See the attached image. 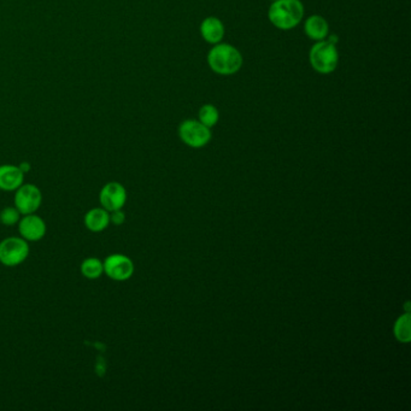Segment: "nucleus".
<instances>
[{
  "mask_svg": "<svg viewBox=\"0 0 411 411\" xmlns=\"http://www.w3.org/2000/svg\"><path fill=\"white\" fill-rule=\"evenodd\" d=\"M304 16V6L300 0H275L268 11L269 21L276 28L288 30L299 25Z\"/></svg>",
  "mask_w": 411,
  "mask_h": 411,
  "instance_id": "nucleus-1",
  "label": "nucleus"
},
{
  "mask_svg": "<svg viewBox=\"0 0 411 411\" xmlns=\"http://www.w3.org/2000/svg\"><path fill=\"white\" fill-rule=\"evenodd\" d=\"M208 63L215 73L220 75H233L238 73L243 65V56L238 48L229 43H216L208 55Z\"/></svg>",
  "mask_w": 411,
  "mask_h": 411,
  "instance_id": "nucleus-2",
  "label": "nucleus"
},
{
  "mask_svg": "<svg viewBox=\"0 0 411 411\" xmlns=\"http://www.w3.org/2000/svg\"><path fill=\"white\" fill-rule=\"evenodd\" d=\"M310 63L317 73L330 74L337 69L339 53L335 43L330 41H317L310 50Z\"/></svg>",
  "mask_w": 411,
  "mask_h": 411,
  "instance_id": "nucleus-3",
  "label": "nucleus"
},
{
  "mask_svg": "<svg viewBox=\"0 0 411 411\" xmlns=\"http://www.w3.org/2000/svg\"><path fill=\"white\" fill-rule=\"evenodd\" d=\"M29 245L23 238L10 236L0 243V263L5 267H18L29 256Z\"/></svg>",
  "mask_w": 411,
  "mask_h": 411,
  "instance_id": "nucleus-4",
  "label": "nucleus"
},
{
  "mask_svg": "<svg viewBox=\"0 0 411 411\" xmlns=\"http://www.w3.org/2000/svg\"><path fill=\"white\" fill-rule=\"evenodd\" d=\"M15 208L20 214H35L43 203V194L35 184H22L15 191Z\"/></svg>",
  "mask_w": 411,
  "mask_h": 411,
  "instance_id": "nucleus-5",
  "label": "nucleus"
},
{
  "mask_svg": "<svg viewBox=\"0 0 411 411\" xmlns=\"http://www.w3.org/2000/svg\"><path fill=\"white\" fill-rule=\"evenodd\" d=\"M179 135L186 145L199 149L211 140L209 127L196 120L184 121L179 127Z\"/></svg>",
  "mask_w": 411,
  "mask_h": 411,
  "instance_id": "nucleus-6",
  "label": "nucleus"
},
{
  "mask_svg": "<svg viewBox=\"0 0 411 411\" xmlns=\"http://www.w3.org/2000/svg\"><path fill=\"white\" fill-rule=\"evenodd\" d=\"M104 273L115 281H126L132 278L134 264L130 258L121 253H114L103 262Z\"/></svg>",
  "mask_w": 411,
  "mask_h": 411,
  "instance_id": "nucleus-7",
  "label": "nucleus"
},
{
  "mask_svg": "<svg viewBox=\"0 0 411 411\" xmlns=\"http://www.w3.org/2000/svg\"><path fill=\"white\" fill-rule=\"evenodd\" d=\"M99 201L102 208L109 213L121 210L127 201V191L119 182H109L99 193Z\"/></svg>",
  "mask_w": 411,
  "mask_h": 411,
  "instance_id": "nucleus-8",
  "label": "nucleus"
},
{
  "mask_svg": "<svg viewBox=\"0 0 411 411\" xmlns=\"http://www.w3.org/2000/svg\"><path fill=\"white\" fill-rule=\"evenodd\" d=\"M18 231L23 239L35 243L46 234V223L36 215H25L18 222Z\"/></svg>",
  "mask_w": 411,
  "mask_h": 411,
  "instance_id": "nucleus-9",
  "label": "nucleus"
},
{
  "mask_svg": "<svg viewBox=\"0 0 411 411\" xmlns=\"http://www.w3.org/2000/svg\"><path fill=\"white\" fill-rule=\"evenodd\" d=\"M25 173L16 166H0V189L4 192H13L23 184Z\"/></svg>",
  "mask_w": 411,
  "mask_h": 411,
  "instance_id": "nucleus-10",
  "label": "nucleus"
},
{
  "mask_svg": "<svg viewBox=\"0 0 411 411\" xmlns=\"http://www.w3.org/2000/svg\"><path fill=\"white\" fill-rule=\"evenodd\" d=\"M83 222L88 231L100 233L110 224V213L104 208H93L85 215Z\"/></svg>",
  "mask_w": 411,
  "mask_h": 411,
  "instance_id": "nucleus-11",
  "label": "nucleus"
},
{
  "mask_svg": "<svg viewBox=\"0 0 411 411\" xmlns=\"http://www.w3.org/2000/svg\"><path fill=\"white\" fill-rule=\"evenodd\" d=\"M201 33L206 43L216 45L223 39L224 26L217 18H208L201 22Z\"/></svg>",
  "mask_w": 411,
  "mask_h": 411,
  "instance_id": "nucleus-12",
  "label": "nucleus"
},
{
  "mask_svg": "<svg viewBox=\"0 0 411 411\" xmlns=\"http://www.w3.org/2000/svg\"><path fill=\"white\" fill-rule=\"evenodd\" d=\"M304 32L309 38L316 41H321L328 35L330 26L322 16L313 15L305 21Z\"/></svg>",
  "mask_w": 411,
  "mask_h": 411,
  "instance_id": "nucleus-13",
  "label": "nucleus"
},
{
  "mask_svg": "<svg viewBox=\"0 0 411 411\" xmlns=\"http://www.w3.org/2000/svg\"><path fill=\"white\" fill-rule=\"evenodd\" d=\"M81 273L88 280H95L104 274L103 262L95 257H88L81 263Z\"/></svg>",
  "mask_w": 411,
  "mask_h": 411,
  "instance_id": "nucleus-14",
  "label": "nucleus"
},
{
  "mask_svg": "<svg viewBox=\"0 0 411 411\" xmlns=\"http://www.w3.org/2000/svg\"><path fill=\"white\" fill-rule=\"evenodd\" d=\"M394 335L402 343L410 342V314L407 313L399 317L398 321L396 322L394 325Z\"/></svg>",
  "mask_w": 411,
  "mask_h": 411,
  "instance_id": "nucleus-15",
  "label": "nucleus"
},
{
  "mask_svg": "<svg viewBox=\"0 0 411 411\" xmlns=\"http://www.w3.org/2000/svg\"><path fill=\"white\" fill-rule=\"evenodd\" d=\"M219 110L213 104H206L199 110V122L206 127H214L219 122Z\"/></svg>",
  "mask_w": 411,
  "mask_h": 411,
  "instance_id": "nucleus-16",
  "label": "nucleus"
},
{
  "mask_svg": "<svg viewBox=\"0 0 411 411\" xmlns=\"http://www.w3.org/2000/svg\"><path fill=\"white\" fill-rule=\"evenodd\" d=\"M20 220H21V214L15 206H6L0 213V222L4 226H13L20 222Z\"/></svg>",
  "mask_w": 411,
  "mask_h": 411,
  "instance_id": "nucleus-17",
  "label": "nucleus"
},
{
  "mask_svg": "<svg viewBox=\"0 0 411 411\" xmlns=\"http://www.w3.org/2000/svg\"><path fill=\"white\" fill-rule=\"evenodd\" d=\"M126 221V215L122 209L121 210L112 211L110 213V223H114L116 226H120Z\"/></svg>",
  "mask_w": 411,
  "mask_h": 411,
  "instance_id": "nucleus-18",
  "label": "nucleus"
},
{
  "mask_svg": "<svg viewBox=\"0 0 411 411\" xmlns=\"http://www.w3.org/2000/svg\"><path fill=\"white\" fill-rule=\"evenodd\" d=\"M273 1H275V0H273Z\"/></svg>",
  "mask_w": 411,
  "mask_h": 411,
  "instance_id": "nucleus-19",
  "label": "nucleus"
}]
</instances>
